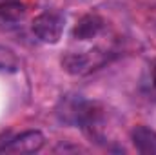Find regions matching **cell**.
<instances>
[{"label": "cell", "mask_w": 156, "mask_h": 155, "mask_svg": "<svg viewBox=\"0 0 156 155\" xmlns=\"http://www.w3.org/2000/svg\"><path fill=\"white\" fill-rule=\"evenodd\" d=\"M64 31V17L55 11L38 15L33 20V33L45 44H56Z\"/></svg>", "instance_id": "1"}, {"label": "cell", "mask_w": 156, "mask_h": 155, "mask_svg": "<svg viewBox=\"0 0 156 155\" xmlns=\"http://www.w3.org/2000/svg\"><path fill=\"white\" fill-rule=\"evenodd\" d=\"M44 135L38 130H29L20 133L18 137L11 139L7 144H4L0 148V152L4 153H35L44 146Z\"/></svg>", "instance_id": "2"}, {"label": "cell", "mask_w": 156, "mask_h": 155, "mask_svg": "<svg viewBox=\"0 0 156 155\" xmlns=\"http://www.w3.org/2000/svg\"><path fill=\"white\" fill-rule=\"evenodd\" d=\"M134 148L144 155H156V131L147 126H136L131 133Z\"/></svg>", "instance_id": "3"}, {"label": "cell", "mask_w": 156, "mask_h": 155, "mask_svg": "<svg viewBox=\"0 0 156 155\" xmlns=\"http://www.w3.org/2000/svg\"><path fill=\"white\" fill-rule=\"evenodd\" d=\"M102 28H104V20L98 15H85L75 26L73 37L76 40H89L93 37H96L102 31Z\"/></svg>", "instance_id": "4"}, {"label": "cell", "mask_w": 156, "mask_h": 155, "mask_svg": "<svg viewBox=\"0 0 156 155\" xmlns=\"http://www.w3.org/2000/svg\"><path fill=\"white\" fill-rule=\"evenodd\" d=\"M26 13V7L18 2V0H2L0 2V18L15 22L20 20Z\"/></svg>", "instance_id": "5"}, {"label": "cell", "mask_w": 156, "mask_h": 155, "mask_svg": "<svg viewBox=\"0 0 156 155\" xmlns=\"http://www.w3.org/2000/svg\"><path fill=\"white\" fill-rule=\"evenodd\" d=\"M16 66V59L15 55L9 51V49H4L0 47V70H5V68H15Z\"/></svg>", "instance_id": "6"}, {"label": "cell", "mask_w": 156, "mask_h": 155, "mask_svg": "<svg viewBox=\"0 0 156 155\" xmlns=\"http://www.w3.org/2000/svg\"><path fill=\"white\" fill-rule=\"evenodd\" d=\"M153 82H154V86H156V64H154V68H153Z\"/></svg>", "instance_id": "7"}]
</instances>
